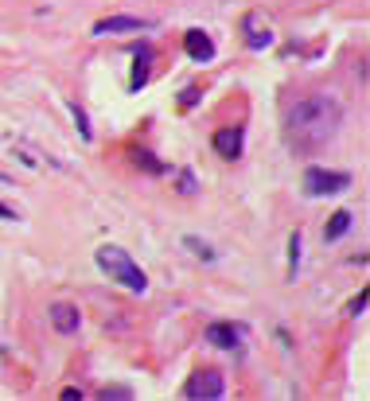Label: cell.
<instances>
[{"label": "cell", "mask_w": 370, "mask_h": 401, "mask_svg": "<svg viewBox=\"0 0 370 401\" xmlns=\"http://www.w3.org/2000/svg\"><path fill=\"white\" fill-rule=\"evenodd\" d=\"M94 261H98L101 273H110L117 284H125L129 293H144V288H148V276H144V269L136 265V261L129 257L125 250H117V246H101V250L94 253Z\"/></svg>", "instance_id": "obj_2"}, {"label": "cell", "mask_w": 370, "mask_h": 401, "mask_svg": "<svg viewBox=\"0 0 370 401\" xmlns=\"http://www.w3.org/2000/svg\"><path fill=\"white\" fill-rule=\"evenodd\" d=\"M148 63H152V47H141V55H136V70H133V90H141L144 82H148Z\"/></svg>", "instance_id": "obj_11"}, {"label": "cell", "mask_w": 370, "mask_h": 401, "mask_svg": "<svg viewBox=\"0 0 370 401\" xmlns=\"http://www.w3.org/2000/svg\"><path fill=\"white\" fill-rule=\"evenodd\" d=\"M184 246H191V250H195V253H199V257H203V261H215V250H210V246H203V242H199V238H184Z\"/></svg>", "instance_id": "obj_14"}, {"label": "cell", "mask_w": 370, "mask_h": 401, "mask_svg": "<svg viewBox=\"0 0 370 401\" xmlns=\"http://www.w3.org/2000/svg\"><path fill=\"white\" fill-rule=\"evenodd\" d=\"M195 101H199V90H184V109L195 106Z\"/></svg>", "instance_id": "obj_20"}, {"label": "cell", "mask_w": 370, "mask_h": 401, "mask_svg": "<svg viewBox=\"0 0 370 401\" xmlns=\"http://www.w3.org/2000/svg\"><path fill=\"white\" fill-rule=\"evenodd\" d=\"M238 339H242V331H238L234 324H210L207 327V343L210 347H222V351H234Z\"/></svg>", "instance_id": "obj_9"}, {"label": "cell", "mask_w": 370, "mask_h": 401, "mask_svg": "<svg viewBox=\"0 0 370 401\" xmlns=\"http://www.w3.org/2000/svg\"><path fill=\"white\" fill-rule=\"evenodd\" d=\"M215 152H219L222 160H238V156H242V129H238V125L219 129V133H215Z\"/></svg>", "instance_id": "obj_7"}, {"label": "cell", "mask_w": 370, "mask_h": 401, "mask_svg": "<svg viewBox=\"0 0 370 401\" xmlns=\"http://www.w3.org/2000/svg\"><path fill=\"white\" fill-rule=\"evenodd\" d=\"M51 324H55V331L75 335V331H78V324H82V316H78L75 304H51Z\"/></svg>", "instance_id": "obj_8"}, {"label": "cell", "mask_w": 370, "mask_h": 401, "mask_svg": "<svg viewBox=\"0 0 370 401\" xmlns=\"http://www.w3.org/2000/svg\"><path fill=\"white\" fill-rule=\"evenodd\" d=\"M296 265H300V230L288 234V276H296Z\"/></svg>", "instance_id": "obj_12"}, {"label": "cell", "mask_w": 370, "mask_h": 401, "mask_svg": "<svg viewBox=\"0 0 370 401\" xmlns=\"http://www.w3.org/2000/svg\"><path fill=\"white\" fill-rule=\"evenodd\" d=\"M101 397H106V401H110V397H133V390H125V386H106Z\"/></svg>", "instance_id": "obj_15"}, {"label": "cell", "mask_w": 370, "mask_h": 401, "mask_svg": "<svg viewBox=\"0 0 370 401\" xmlns=\"http://www.w3.org/2000/svg\"><path fill=\"white\" fill-rule=\"evenodd\" d=\"M362 308H366V293H359L351 300V308H347V316H362Z\"/></svg>", "instance_id": "obj_17"}, {"label": "cell", "mask_w": 370, "mask_h": 401, "mask_svg": "<svg viewBox=\"0 0 370 401\" xmlns=\"http://www.w3.org/2000/svg\"><path fill=\"white\" fill-rule=\"evenodd\" d=\"M184 393H187V397H195V401H199V397L215 401V397H222V393H227V382H222L219 370H199V374L187 378Z\"/></svg>", "instance_id": "obj_4"}, {"label": "cell", "mask_w": 370, "mask_h": 401, "mask_svg": "<svg viewBox=\"0 0 370 401\" xmlns=\"http://www.w3.org/2000/svg\"><path fill=\"white\" fill-rule=\"evenodd\" d=\"M347 230H351V210H336L328 218V226H324V242H339Z\"/></svg>", "instance_id": "obj_10"}, {"label": "cell", "mask_w": 370, "mask_h": 401, "mask_svg": "<svg viewBox=\"0 0 370 401\" xmlns=\"http://www.w3.org/2000/svg\"><path fill=\"white\" fill-rule=\"evenodd\" d=\"M70 113H75V121H78V133H82V141H90V121H86V109H78V106H70Z\"/></svg>", "instance_id": "obj_13"}, {"label": "cell", "mask_w": 370, "mask_h": 401, "mask_svg": "<svg viewBox=\"0 0 370 401\" xmlns=\"http://www.w3.org/2000/svg\"><path fill=\"white\" fill-rule=\"evenodd\" d=\"M343 125V109L331 98H308L288 113V133L300 148H316L328 136H336V129Z\"/></svg>", "instance_id": "obj_1"}, {"label": "cell", "mask_w": 370, "mask_h": 401, "mask_svg": "<svg viewBox=\"0 0 370 401\" xmlns=\"http://www.w3.org/2000/svg\"><path fill=\"white\" fill-rule=\"evenodd\" d=\"M184 47H187V55H191L195 63H210V59H215V39H210L207 32H199V27L184 35Z\"/></svg>", "instance_id": "obj_6"}, {"label": "cell", "mask_w": 370, "mask_h": 401, "mask_svg": "<svg viewBox=\"0 0 370 401\" xmlns=\"http://www.w3.org/2000/svg\"><path fill=\"white\" fill-rule=\"evenodd\" d=\"M269 43H273L269 32H253V35H250V47H269Z\"/></svg>", "instance_id": "obj_16"}, {"label": "cell", "mask_w": 370, "mask_h": 401, "mask_svg": "<svg viewBox=\"0 0 370 401\" xmlns=\"http://www.w3.org/2000/svg\"><path fill=\"white\" fill-rule=\"evenodd\" d=\"M148 20H136V16H110V20H98L94 24V35H117V32H148Z\"/></svg>", "instance_id": "obj_5"}, {"label": "cell", "mask_w": 370, "mask_h": 401, "mask_svg": "<svg viewBox=\"0 0 370 401\" xmlns=\"http://www.w3.org/2000/svg\"><path fill=\"white\" fill-rule=\"evenodd\" d=\"M347 184H351L347 172H328V167H308L304 172V195H312V199L339 195V191H347Z\"/></svg>", "instance_id": "obj_3"}, {"label": "cell", "mask_w": 370, "mask_h": 401, "mask_svg": "<svg viewBox=\"0 0 370 401\" xmlns=\"http://www.w3.org/2000/svg\"><path fill=\"white\" fill-rule=\"evenodd\" d=\"M179 187H184V195H195V176L191 172H179Z\"/></svg>", "instance_id": "obj_18"}, {"label": "cell", "mask_w": 370, "mask_h": 401, "mask_svg": "<svg viewBox=\"0 0 370 401\" xmlns=\"http://www.w3.org/2000/svg\"><path fill=\"white\" fill-rule=\"evenodd\" d=\"M0 218H4V222H16V210H12V207H4V203H0Z\"/></svg>", "instance_id": "obj_19"}]
</instances>
